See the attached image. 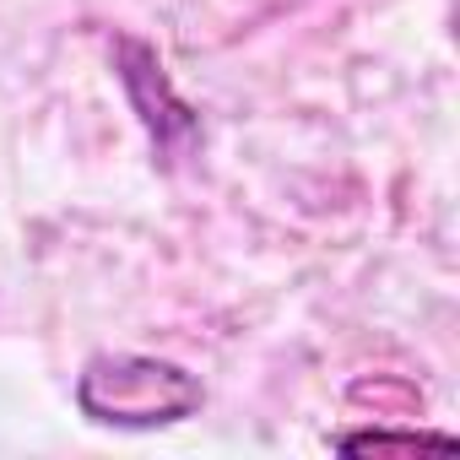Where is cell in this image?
Returning a JSON list of instances; mask_svg holds the SVG:
<instances>
[{
  "instance_id": "cell-1",
  "label": "cell",
  "mask_w": 460,
  "mask_h": 460,
  "mask_svg": "<svg viewBox=\"0 0 460 460\" xmlns=\"http://www.w3.org/2000/svg\"><path fill=\"white\" fill-rule=\"evenodd\" d=\"M200 401L206 390L190 368L141 352H103L76 379V406L103 428H168Z\"/></svg>"
},
{
  "instance_id": "cell-2",
  "label": "cell",
  "mask_w": 460,
  "mask_h": 460,
  "mask_svg": "<svg viewBox=\"0 0 460 460\" xmlns=\"http://www.w3.org/2000/svg\"><path fill=\"white\" fill-rule=\"evenodd\" d=\"M417 444L449 449L444 433H385V428H374V433H347V438H341V449H417Z\"/></svg>"
},
{
  "instance_id": "cell-3",
  "label": "cell",
  "mask_w": 460,
  "mask_h": 460,
  "mask_svg": "<svg viewBox=\"0 0 460 460\" xmlns=\"http://www.w3.org/2000/svg\"><path fill=\"white\" fill-rule=\"evenodd\" d=\"M352 401H379V406H390V411H417V390H411V385H401V379L358 385V390H352Z\"/></svg>"
}]
</instances>
